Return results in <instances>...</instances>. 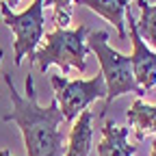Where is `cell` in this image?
<instances>
[{"label":"cell","mask_w":156,"mask_h":156,"mask_svg":"<svg viewBox=\"0 0 156 156\" xmlns=\"http://www.w3.org/2000/svg\"><path fill=\"white\" fill-rule=\"evenodd\" d=\"M147 2H150V0H147Z\"/></svg>","instance_id":"cell-17"},{"label":"cell","mask_w":156,"mask_h":156,"mask_svg":"<svg viewBox=\"0 0 156 156\" xmlns=\"http://www.w3.org/2000/svg\"><path fill=\"white\" fill-rule=\"evenodd\" d=\"M130 128L117 126L115 122H104L102 128V141L98 145V156H134L136 145L128 143Z\"/></svg>","instance_id":"cell-7"},{"label":"cell","mask_w":156,"mask_h":156,"mask_svg":"<svg viewBox=\"0 0 156 156\" xmlns=\"http://www.w3.org/2000/svg\"><path fill=\"white\" fill-rule=\"evenodd\" d=\"M7 87L11 91V111L2 117L5 122H13L24 136V145L28 156H63L65 134L61 130L63 113L58 111V104L52 98V102L41 106L37 102V91L33 76L24 78V93L20 95L11 80V74L5 76Z\"/></svg>","instance_id":"cell-1"},{"label":"cell","mask_w":156,"mask_h":156,"mask_svg":"<svg viewBox=\"0 0 156 156\" xmlns=\"http://www.w3.org/2000/svg\"><path fill=\"white\" fill-rule=\"evenodd\" d=\"M50 83L54 89V100L58 104V111L63 113L65 122H74L83 111L89 108L91 102L104 100L106 98V85L102 74H95L89 80H69L63 74H52Z\"/></svg>","instance_id":"cell-5"},{"label":"cell","mask_w":156,"mask_h":156,"mask_svg":"<svg viewBox=\"0 0 156 156\" xmlns=\"http://www.w3.org/2000/svg\"><path fill=\"white\" fill-rule=\"evenodd\" d=\"M2 2H5L11 11H13V7H17V5H20V0H2Z\"/></svg>","instance_id":"cell-13"},{"label":"cell","mask_w":156,"mask_h":156,"mask_svg":"<svg viewBox=\"0 0 156 156\" xmlns=\"http://www.w3.org/2000/svg\"><path fill=\"white\" fill-rule=\"evenodd\" d=\"M46 5L54 9V24H56V28H69L74 0H44V7Z\"/></svg>","instance_id":"cell-12"},{"label":"cell","mask_w":156,"mask_h":156,"mask_svg":"<svg viewBox=\"0 0 156 156\" xmlns=\"http://www.w3.org/2000/svg\"><path fill=\"white\" fill-rule=\"evenodd\" d=\"M87 48L95 52L98 63H100V74L104 78L106 85V106L98 113V117H104L108 106L115 102V98H119L124 93H134L136 98H143L145 91L136 85L134 76H132V65H130V56L117 52L115 48L108 46V33L106 30H98L87 35Z\"/></svg>","instance_id":"cell-2"},{"label":"cell","mask_w":156,"mask_h":156,"mask_svg":"<svg viewBox=\"0 0 156 156\" xmlns=\"http://www.w3.org/2000/svg\"><path fill=\"white\" fill-rule=\"evenodd\" d=\"M2 56H5V52H2V50H0V61H2Z\"/></svg>","instance_id":"cell-16"},{"label":"cell","mask_w":156,"mask_h":156,"mask_svg":"<svg viewBox=\"0 0 156 156\" xmlns=\"http://www.w3.org/2000/svg\"><path fill=\"white\" fill-rule=\"evenodd\" d=\"M150 156H156V139H154V143H152V154Z\"/></svg>","instance_id":"cell-14"},{"label":"cell","mask_w":156,"mask_h":156,"mask_svg":"<svg viewBox=\"0 0 156 156\" xmlns=\"http://www.w3.org/2000/svg\"><path fill=\"white\" fill-rule=\"evenodd\" d=\"M141 7V17L136 22V33L143 41H150V46L156 50V5H150L147 0H136Z\"/></svg>","instance_id":"cell-11"},{"label":"cell","mask_w":156,"mask_h":156,"mask_svg":"<svg viewBox=\"0 0 156 156\" xmlns=\"http://www.w3.org/2000/svg\"><path fill=\"white\" fill-rule=\"evenodd\" d=\"M126 119L134 130L136 143H141L147 134H156V104H145L141 98H136L126 113Z\"/></svg>","instance_id":"cell-10"},{"label":"cell","mask_w":156,"mask_h":156,"mask_svg":"<svg viewBox=\"0 0 156 156\" xmlns=\"http://www.w3.org/2000/svg\"><path fill=\"white\" fill-rule=\"evenodd\" d=\"M0 17L5 24L13 30V63L15 67L22 65V61L28 56V63H33L35 48L44 41V0H33V5L24 9L22 13L11 11L5 2L0 5Z\"/></svg>","instance_id":"cell-4"},{"label":"cell","mask_w":156,"mask_h":156,"mask_svg":"<svg viewBox=\"0 0 156 156\" xmlns=\"http://www.w3.org/2000/svg\"><path fill=\"white\" fill-rule=\"evenodd\" d=\"M0 156H11V152L9 150H0Z\"/></svg>","instance_id":"cell-15"},{"label":"cell","mask_w":156,"mask_h":156,"mask_svg":"<svg viewBox=\"0 0 156 156\" xmlns=\"http://www.w3.org/2000/svg\"><path fill=\"white\" fill-rule=\"evenodd\" d=\"M74 2L78 7H87L93 13L108 20V24H113L117 30V37L126 39V17L124 15H126L128 2H132V0H74Z\"/></svg>","instance_id":"cell-9"},{"label":"cell","mask_w":156,"mask_h":156,"mask_svg":"<svg viewBox=\"0 0 156 156\" xmlns=\"http://www.w3.org/2000/svg\"><path fill=\"white\" fill-rule=\"evenodd\" d=\"M87 26L80 24L76 28H54L52 33H44L46 41L41 50L33 54V63L39 65L44 74L50 65H58L63 69V76H67L69 67H76L78 72L87 69Z\"/></svg>","instance_id":"cell-3"},{"label":"cell","mask_w":156,"mask_h":156,"mask_svg":"<svg viewBox=\"0 0 156 156\" xmlns=\"http://www.w3.org/2000/svg\"><path fill=\"white\" fill-rule=\"evenodd\" d=\"M126 24H128V37L132 41V54H130V65L132 76L136 85L143 91H150L156 85V52L147 48V44L136 33V20L132 17V9H126Z\"/></svg>","instance_id":"cell-6"},{"label":"cell","mask_w":156,"mask_h":156,"mask_svg":"<svg viewBox=\"0 0 156 156\" xmlns=\"http://www.w3.org/2000/svg\"><path fill=\"white\" fill-rule=\"evenodd\" d=\"M93 113L87 108L74 119L67 147L63 156H89L91 145H93Z\"/></svg>","instance_id":"cell-8"}]
</instances>
